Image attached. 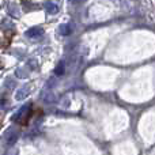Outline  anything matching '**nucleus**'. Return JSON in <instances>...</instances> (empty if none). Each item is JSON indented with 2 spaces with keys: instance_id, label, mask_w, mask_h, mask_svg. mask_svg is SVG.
<instances>
[{
  "instance_id": "1",
  "label": "nucleus",
  "mask_w": 155,
  "mask_h": 155,
  "mask_svg": "<svg viewBox=\"0 0 155 155\" xmlns=\"http://www.w3.org/2000/svg\"><path fill=\"white\" fill-rule=\"evenodd\" d=\"M0 125H2V123H0Z\"/></svg>"
}]
</instances>
